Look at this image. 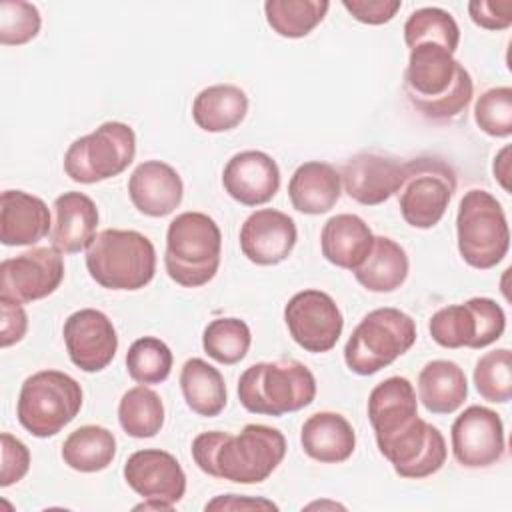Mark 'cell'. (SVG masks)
<instances>
[{"instance_id": "26", "label": "cell", "mask_w": 512, "mask_h": 512, "mask_svg": "<svg viewBox=\"0 0 512 512\" xmlns=\"http://www.w3.org/2000/svg\"><path fill=\"white\" fill-rule=\"evenodd\" d=\"M342 194L340 172L320 160L300 164L288 182V198L294 210L302 214L330 212Z\"/></svg>"}, {"instance_id": "20", "label": "cell", "mask_w": 512, "mask_h": 512, "mask_svg": "<svg viewBox=\"0 0 512 512\" xmlns=\"http://www.w3.org/2000/svg\"><path fill=\"white\" fill-rule=\"evenodd\" d=\"M222 186L232 200L244 206H260L276 196L280 188V168L270 154L244 150L226 162Z\"/></svg>"}, {"instance_id": "14", "label": "cell", "mask_w": 512, "mask_h": 512, "mask_svg": "<svg viewBox=\"0 0 512 512\" xmlns=\"http://www.w3.org/2000/svg\"><path fill=\"white\" fill-rule=\"evenodd\" d=\"M284 322L292 340L312 354L332 350L344 328V318L334 298L316 288L300 290L288 300Z\"/></svg>"}, {"instance_id": "3", "label": "cell", "mask_w": 512, "mask_h": 512, "mask_svg": "<svg viewBox=\"0 0 512 512\" xmlns=\"http://www.w3.org/2000/svg\"><path fill=\"white\" fill-rule=\"evenodd\" d=\"M316 398V378L306 364L294 358L256 362L238 378V400L262 416L298 412Z\"/></svg>"}, {"instance_id": "43", "label": "cell", "mask_w": 512, "mask_h": 512, "mask_svg": "<svg viewBox=\"0 0 512 512\" xmlns=\"http://www.w3.org/2000/svg\"><path fill=\"white\" fill-rule=\"evenodd\" d=\"M344 10L358 22L380 26L390 22L402 8L400 0H342Z\"/></svg>"}, {"instance_id": "4", "label": "cell", "mask_w": 512, "mask_h": 512, "mask_svg": "<svg viewBox=\"0 0 512 512\" xmlns=\"http://www.w3.org/2000/svg\"><path fill=\"white\" fill-rule=\"evenodd\" d=\"M222 232L204 212H182L166 230L164 268L184 288L208 284L220 266Z\"/></svg>"}, {"instance_id": "11", "label": "cell", "mask_w": 512, "mask_h": 512, "mask_svg": "<svg viewBox=\"0 0 512 512\" xmlns=\"http://www.w3.org/2000/svg\"><path fill=\"white\" fill-rule=\"evenodd\" d=\"M506 328L502 306L486 296L436 310L428 322L432 340L442 348L480 350L494 344Z\"/></svg>"}, {"instance_id": "16", "label": "cell", "mask_w": 512, "mask_h": 512, "mask_svg": "<svg viewBox=\"0 0 512 512\" xmlns=\"http://www.w3.org/2000/svg\"><path fill=\"white\" fill-rule=\"evenodd\" d=\"M452 454L464 468H488L504 456V424L494 410L472 404L450 428Z\"/></svg>"}, {"instance_id": "38", "label": "cell", "mask_w": 512, "mask_h": 512, "mask_svg": "<svg viewBox=\"0 0 512 512\" xmlns=\"http://www.w3.org/2000/svg\"><path fill=\"white\" fill-rule=\"evenodd\" d=\"M474 386L478 394L496 404H504L512 396V354L508 348H496L482 354L474 366Z\"/></svg>"}, {"instance_id": "6", "label": "cell", "mask_w": 512, "mask_h": 512, "mask_svg": "<svg viewBox=\"0 0 512 512\" xmlns=\"http://www.w3.org/2000/svg\"><path fill=\"white\" fill-rule=\"evenodd\" d=\"M416 322L402 310L384 306L368 312L344 346V362L358 376H372L406 354L416 342Z\"/></svg>"}, {"instance_id": "28", "label": "cell", "mask_w": 512, "mask_h": 512, "mask_svg": "<svg viewBox=\"0 0 512 512\" xmlns=\"http://www.w3.org/2000/svg\"><path fill=\"white\" fill-rule=\"evenodd\" d=\"M468 396L464 370L452 360H430L418 374V398L430 414H452Z\"/></svg>"}, {"instance_id": "40", "label": "cell", "mask_w": 512, "mask_h": 512, "mask_svg": "<svg viewBox=\"0 0 512 512\" xmlns=\"http://www.w3.org/2000/svg\"><path fill=\"white\" fill-rule=\"evenodd\" d=\"M42 16L38 8L24 0L0 2V42L20 46L34 40L40 32Z\"/></svg>"}, {"instance_id": "9", "label": "cell", "mask_w": 512, "mask_h": 512, "mask_svg": "<svg viewBox=\"0 0 512 512\" xmlns=\"http://www.w3.org/2000/svg\"><path fill=\"white\" fill-rule=\"evenodd\" d=\"M454 168L436 156H418L402 164V182L396 190L398 208L404 222L418 230L434 228L454 192H456Z\"/></svg>"}, {"instance_id": "44", "label": "cell", "mask_w": 512, "mask_h": 512, "mask_svg": "<svg viewBox=\"0 0 512 512\" xmlns=\"http://www.w3.org/2000/svg\"><path fill=\"white\" fill-rule=\"evenodd\" d=\"M0 312H2L0 344H2V348H8L24 338V334L28 330V316H26L22 304L2 300V298H0Z\"/></svg>"}, {"instance_id": "29", "label": "cell", "mask_w": 512, "mask_h": 512, "mask_svg": "<svg viewBox=\"0 0 512 512\" xmlns=\"http://www.w3.org/2000/svg\"><path fill=\"white\" fill-rule=\"evenodd\" d=\"M248 112V96L236 84H212L200 90L192 102V118L204 132H228L242 124Z\"/></svg>"}, {"instance_id": "42", "label": "cell", "mask_w": 512, "mask_h": 512, "mask_svg": "<svg viewBox=\"0 0 512 512\" xmlns=\"http://www.w3.org/2000/svg\"><path fill=\"white\" fill-rule=\"evenodd\" d=\"M468 14L484 30H506L512 24V0H472Z\"/></svg>"}, {"instance_id": "36", "label": "cell", "mask_w": 512, "mask_h": 512, "mask_svg": "<svg viewBox=\"0 0 512 512\" xmlns=\"http://www.w3.org/2000/svg\"><path fill=\"white\" fill-rule=\"evenodd\" d=\"M252 344L250 328L240 318H216L208 322L202 334L204 352L218 364L232 366L240 362Z\"/></svg>"}, {"instance_id": "19", "label": "cell", "mask_w": 512, "mask_h": 512, "mask_svg": "<svg viewBox=\"0 0 512 512\" xmlns=\"http://www.w3.org/2000/svg\"><path fill=\"white\" fill-rule=\"evenodd\" d=\"M240 250L256 266H276L284 262L298 240L294 220L280 210L260 208L240 226Z\"/></svg>"}, {"instance_id": "35", "label": "cell", "mask_w": 512, "mask_h": 512, "mask_svg": "<svg viewBox=\"0 0 512 512\" xmlns=\"http://www.w3.org/2000/svg\"><path fill=\"white\" fill-rule=\"evenodd\" d=\"M404 44L408 48L418 44H438L454 54L460 44V28L450 12L436 6H424L414 10L404 22Z\"/></svg>"}, {"instance_id": "37", "label": "cell", "mask_w": 512, "mask_h": 512, "mask_svg": "<svg viewBox=\"0 0 512 512\" xmlns=\"http://www.w3.org/2000/svg\"><path fill=\"white\" fill-rule=\"evenodd\" d=\"M172 350L156 336L134 340L126 352L128 376L138 384H160L172 372Z\"/></svg>"}, {"instance_id": "15", "label": "cell", "mask_w": 512, "mask_h": 512, "mask_svg": "<svg viewBox=\"0 0 512 512\" xmlns=\"http://www.w3.org/2000/svg\"><path fill=\"white\" fill-rule=\"evenodd\" d=\"M380 454L394 472L406 480H420L436 474L446 462V440L430 422L416 416L390 438L376 442Z\"/></svg>"}, {"instance_id": "41", "label": "cell", "mask_w": 512, "mask_h": 512, "mask_svg": "<svg viewBox=\"0 0 512 512\" xmlns=\"http://www.w3.org/2000/svg\"><path fill=\"white\" fill-rule=\"evenodd\" d=\"M2 470H0V486L8 488L20 482L30 468V450L22 440L12 436L10 432H2Z\"/></svg>"}, {"instance_id": "39", "label": "cell", "mask_w": 512, "mask_h": 512, "mask_svg": "<svg viewBox=\"0 0 512 512\" xmlns=\"http://www.w3.org/2000/svg\"><path fill=\"white\" fill-rule=\"evenodd\" d=\"M474 120L484 134L508 138L512 134V88L496 86L486 90L474 104Z\"/></svg>"}, {"instance_id": "10", "label": "cell", "mask_w": 512, "mask_h": 512, "mask_svg": "<svg viewBox=\"0 0 512 512\" xmlns=\"http://www.w3.org/2000/svg\"><path fill=\"white\" fill-rule=\"evenodd\" d=\"M136 156L132 126L110 120L76 138L64 154V172L80 184H96L122 174Z\"/></svg>"}, {"instance_id": "24", "label": "cell", "mask_w": 512, "mask_h": 512, "mask_svg": "<svg viewBox=\"0 0 512 512\" xmlns=\"http://www.w3.org/2000/svg\"><path fill=\"white\" fill-rule=\"evenodd\" d=\"M418 416L416 390L404 376H390L378 382L368 396V420L376 442L402 430Z\"/></svg>"}, {"instance_id": "18", "label": "cell", "mask_w": 512, "mask_h": 512, "mask_svg": "<svg viewBox=\"0 0 512 512\" xmlns=\"http://www.w3.org/2000/svg\"><path fill=\"white\" fill-rule=\"evenodd\" d=\"M402 164L398 158L364 150L346 160L340 170L344 192L362 206L384 204L396 194L402 182Z\"/></svg>"}, {"instance_id": "31", "label": "cell", "mask_w": 512, "mask_h": 512, "mask_svg": "<svg viewBox=\"0 0 512 512\" xmlns=\"http://www.w3.org/2000/svg\"><path fill=\"white\" fill-rule=\"evenodd\" d=\"M180 390L186 406L204 418L218 416L228 400L220 370L202 358H190L184 362L180 370Z\"/></svg>"}, {"instance_id": "23", "label": "cell", "mask_w": 512, "mask_h": 512, "mask_svg": "<svg viewBox=\"0 0 512 512\" xmlns=\"http://www.w3.org/2000/svg\"><path fill=\"white\" fill-rule=\"evenodd\" d=\"M54 222L50 230V242L62 254H78L88 250L96 238L98 208L84 192H64L54 204Z\"/></svg>"}, {"instance_id": "8", "label": "cell", "mask_w": 512, "mask_h": 512, "mask_svg": "<svg viewBox=\"0 0 512 512\" xmlns=\"http://www.w3.org/2000/svg\"><path fill=\"white\" fill-rule=\"evenodd\" d=\"M82 408V386L66 372L38 370L22 382L16 416L36 438L56 436Z\"/></svg>"}, {"instance_id": "5", "label": "cell", "mask_w": 512, "mask_h": 512, "mask_svg": "<svg viewBox=\"0 0 512 512\" xmlns=\"http://www.w3.org/2000/svg\"><path fill=\"white\" fill-rule=\"evenodd\" d=\"M90 278L108 290H140L154 278L156 250L136 230L106 228L86 250Z\"/></svg>"}, {"instance_id": "45", "label": "cell", "mask_w": 512, "mask_h": 512, "mask_svg": "<svg viewBox=\"0 0 512 512\" xmlns=\"http://www.w3.org/2000/svg\"><path fill=\"white\" fill-rule=\"evenodd\" d=\"M204 508L206 510H278V506L274 502H270V500L238 496V494L216 496Z\"/></svg>"}, {"instance_id": "13", "label": "cell", "mask_w": 512, "mask_h": 512, "mask_svg": "<svg viewBox=\"0 0 512 512\" xmlns=\"http://www.w3.org/2000/svg\"><path fill=\"white\" fill-rule=\"evenodd\" d=\"M64 280L62 252L54 246L30 248L0 264V298L30 304L56 292Z\"/></svg>"}, {"instance_id": "32", "label": "cell", "mask_w": 512, "mask_h": 512, "mask_svg": "<svg viewBox=\"0 0 512 512\" xmlns=\"http://www.w3.org/2000/svg\"><path fill=\"white\" fill-rule=\"evenodd\" d=\"M60 454L64 464L76 472H100L116 456V438L104 426L86 424L66 436Z\"/></svg>"}, {"instance_id": "30", "label": "cell", "mask_w": 512, "mask_h": 512, "mask_svg": "<svg viewBox=\"0 0 512 512\" xmlns=\"http://www.w3.org/2000/svg\"><path fill=\"white\" fill-rule=\"evenodd\" d=\"M410 262L406 250L388 236H374L366 260L354 270L358 284L370 292H394L408 276Z\"/></svg>"}, {"instance_id": "12", "label": "cell", "mask_w": 512, "mask_h": 512, "mask_svg": "<svg viewBox=\"0 0 512 512\" xmlns=\"http://www.w3.org/2000/svg\"><path fill=\"white\" fill-rule=\"evenodd\" d=\"M126 484L144 498L136 508L144 510H172L186 492V474L166 450L144 448L128 456L124 464Z\"/></svg>"}, {"instance_id": "25", "label": "cell", "mask_w": 512, "mask_h": 512, "mask_svg": "<svg viewBox=\"0 0 512 512\" xmlns=\"http://www.w3.org/2000/svg\"><path fill=\"white\" fill-rule=\"evenodd\" d=\"M300 446L308 458L320 464H338L354 454L356 432L342 414L322 410L302 424Z\"/></svg>"}, {"instance_id": "7", "label": "cell", "mask_w": 512, "mask_h": 512, "mask_svg": "<svg viewBox=\"0 0 512 512\" xmlns=\"http://www.w3.org/2000/svg\"><path fill=\"white\" fill-rule=\"evenodd\" d=\"M456 238L462 260L476 270H490L510 248V230L502 204L486 190H468L456 214Z\"/></svg>"}, {"instance_id": "34", "label": "cell", "mask_w": 512, "mask_h": 512, "mask_svg": "<svg viewBox=\"0 0 512 512\" xmlns=\"http://www.w3.org/2000/svg\"><path fill=\"white\" fill-rule=\"evenodd\" d=\"M328 0H266L264 14L268 26L284 38L308 36L326 16Z\"/></svg>"}, {"instance_id": "21", "label": "cell", "mask_w": 512, "mask_h": 512, "mask_svg": "<svg viewBox=\"0 0 512 512\" xmlns=\"http://www.w3.org/2000/svg\"><path fill=\"white\" fill-rule=\"evenodd\" d=\"M128 196L140 214L162 218L180 206L184 184L170 164L162 160H146L130 174Z\"/></svg>"}, {"instance_id": "46", "label": "cell", "mask_w": 512, "mask_h": 512, "mask_svg": "<svg viewBox=\"0 0 512 512\" xmlns=\"http://www.w3.org/2000/svg\"><path fill=\"white\" fill-rule=\"evenodd\" d=\"M494 178L500 182V186L510 192V146H504L496 156H494Z\"/></svg>"}, {"instance_id": "17", "label": "cell", "mask_w": 512, "mask_h": 512, "mask_svg": "<svg viewBox=\"0 0 512 512\" xmlns=\"http://www.w3.org/2000/svg\"><path fill=\"white\" fill-rule=\"evenodd\" d=\"M66 352L82 372H100L116 356L118 336L112 320L94 308L72 312L62 328Z\"/></svg>"}, {"instance_id": "27", "label": "cell", "mask_w": 512, "mask_h": 512, "mask_svg": "<svg viewBox=\"0 0 512 512\" xmlns=\"http://www.w3.org/2000/svg\"><path fill=\"white\" fill-rule=\"evenodd\" d=\"M374 242L370 226L356 214H336L326 220L320 232L322 256L344 270H356L368 256Z\"/></svg>"}, {"instance_id": "1", "label": "cell", "mask_w": 512, "mask_h": 512, "mask_svg": "<svg viewBox=\"0 0 512 512\" xmlns=\"http://www.w3.org/2000/svg\"><path fill=\"white\" fill-rule=\"evenodd\" d=\"M284 456V434L266 424H246L238 434L210 430L192 440L196 466L212 478L236 484L264 482Z\"/></svg>"}, {"instance_id": "22", "label": "cell", "mask_w": 512, "mask_h": 512, "mask_svg": "<svg viewBox=\"0 0 512 512\" xmlns=\"http://www.w3.org/2000/svg\"><path fill=\"white\" fill-rule=\"evenodd\" d=\"M52 230L46 202L24 190H4L0 196V242L32 246Z\"/></svg>"}, {"instance_id": "2", "label": "cell", "mask_w": 512, "mask_h": 512, "mask_svg": "<svg viewBox=\"0 0 512 512\" xmlns=\"http://www.w3.org/2000/svg\"><path fill=\"white\" fill-rule=\"evenodd\" d=\"M402 88L414 110L434 122L458 118L474 94L470 72L438 44L410 48Z\"/></svg>"}, {"instance_id": "33", "label": "cell", "mask_w": 512, "mask_h": 512, "mask_svg": "<svg viewBox=\"0 0 512 512\" xmlns=\"http://www.w3.org/2000/svg\"><path fill=\"white\" fill-rule=\"evenodd\" d=\"M118 422L132 438H152L164 426V404L146 384L126 390L118 402Z\"/></svg>"}]
</instances>
